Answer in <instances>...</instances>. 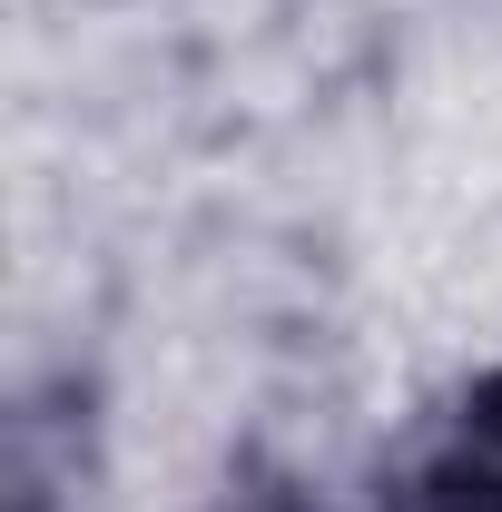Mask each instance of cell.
<instances>
[{
    "mask_svg": "<svg viewBox=\"0 0 502 512\" xmlns=\"http://www.w3.org/2000/svg\"><path fill=\"white\" fill-rule=\"evenodd\" d=\"M384 512H502V375H483L453 404V424L404 463Z\"/></svg>",
    "mask_w": 502,
    "mask_h": 512,
    "instance_id": "obj_1",
    "label": "cell"
}]
</instances>
